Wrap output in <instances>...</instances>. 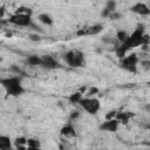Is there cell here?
<instances>
[{"label": "cell", "mask_w": 150, "mask_h": 150, "mask_svg": "<svg viewBox=\"0 0 150 150\" xmlns=\"http://www.w3.org/2000/svg\"><path fill=\"white\" fill-rule=\"evenodd\" d=\"M64 60L70 67L79 68V67H82L84 63V54L79 49H71L66 53Z\"/></svg>", "instance_id": "1"}, {"label": "cell", "mask_w": 150, "mask_h": 150, "mask_svg": "<svg viewBox=\"0 0 150 150\" xmlns=\"http://www.w3.org/2000/svg\"><path fill=\"white\" fill-rule=\"evenodd\" d=\"M79 104H80L88 114H90V115H95V114L100 110V107H101L100 101H98L97 98L90 97V96H88V97H82L81 101L79 102Z\"/></svg>", "instance_id": "2"}, {"label": "cell", "mask_w": 150, "mask_h": 150, "mask_svg": "<svg viewBox=\"0 0 150 150\" xmlns=\"http://www.w3.org/2000/svg\"><path fill=\"white\" fill-rule=\"evenodd\" d=\"M137 62H138V57L136 54H130V55H125L124 57L121 59V67L130 73H136L137 71Z\"/></svg>", "instance_id": "3"}, {"label": "cell", "mask_w": 150, "mask_h": 150, "mask_svg": "<svg viewBox=\"0 0 150 150\" xmlns=\"http://www.w3.org/2000/svg\"><path fill=\"white\" fill-rule=\"evenodd\" d=\"M8 22L12 25H15V26H21V27H32V25H33L30 15L16 14V13H14L13 15H11L8 18Z\"/></svg>", "instance_id": "4"}, {"label": "cell", "mask_w": 150, "mask_h": 150, "mask_svg": "<svg viewBox=\"0 0 150 150\" xmlns=\"http://www.w3.org/2000/svg\"><path fill=\"white\" fill-rule=\"evenodd\" d=\"M118 124L120 122L116 118H111V120H105L101 125H100V130L103 131H109V132H115L118 129Z\"/></svg>", "instance_id": "5"}, {"label": "cell", "mask_w": 150, "mask_h": 150, "mask_svg": "<svg viewBox=\"0 0 150 150\" xmlns=\"http://www.w3.org/2000/svg\"><path fill=\"white\" fill-rule=\"evenodd\" d=\"M41 67L47 68V69H55V68H59L60 64L53 56L43 55V56H41Z\"/></svg>", "instance_id": "6"}, {"label": "cell", "mask_w": 150, "mask_h": 150, "mask_svg": "<svg viewBox=\"0 0 150 150\" xmlns=\"http://www.w3.org/2000/svg\"><path fill=\"white\" fill-rule=\"evenodd\" d=\"M130 9H131V12H134L136 14H139V15H149L150 14V8L143 2L135 4Z\"/></svg>", "instance_id": "7"}, {"label": "cell", "mask_w": 150, "mask_h": 150, "mask_svg": "<svg viewBox=\"0 0 150 150\" xmlns=\"http://www.w3.org/2000/svg\"><path fill=\"white\" fill-rule=\"evenodd\" d=\"M6 91L11 96H19V95L25 93V88L22 87L21 83H16V84H13V86L6 88Z\"/></svg>", "instance_id": "8"}, {"label": "cell", "mask_w": 150, "mask_h": 150, "mask_svg": "<svg viewBox=\"0 0 150 150\" xmlns=\"http://www.w3.org/2000/svg\"><path fill=\"white\" fill-rule=\"evenodd\" d=\"M61 135H62V136H66V137H75V136H76V132H75L74 127H73L70 123H68V124H66L64 127H62V129H61Z\"/></svg>", "instance_id": "9"}, {"label": "cell", "mask_w": 150, "mask_h": 150, "mask_svg": "<svg viewBox=\"0 0 150 150\" xmlns=\"http://www.w3.org/2000/svg\"><path fill=\"white\" fill-rule=\"evenodd\" d=\"M103 29V26L100 25V23H96V25H93L88 28H86V35H96L98 33H101Z\"/></svg>", "instance_id": "10"}, {"label": "cell", "mask_w": 150, "mask_h": 150, "mask_svg": "<svg viewBox=\"0 0 150 150\" xmlns=\"http://www.w3.org/2000/svg\"><path fill=\"white\" fill-rule=\"evenodd\" d=\"M131 116H134V114H131V112H117L116 116H115V118H116L120 123H122V124H128L129 118H130Z\"/></svg>", "instance_id": "11"}, {"label": "cell", "mask_w": 150, "mask_h": 150, "mask_svg": "<svg viewBox=\"0 0 150 150\" xmlns=\"http://www.w3.org/2000/svg\"><path fill=\"white\" fill-rule=\"evenodd\" d=\"M12 148V142L8 136L1 135L0 136V149L1 150H8Z\"/></svg>", "instance_id": "12"}, {"label": "cell", "mask_w": 150, "mask_h": 150, "mask_svg": "<svg viewBox=\"0 0 150 150\" xmlns=\"http://www.w3.org/2000/svg\"><path fill=\"white\" fill-rule=\"evenodd\" d=\"M38 19H39L40 22H42V23H45V25H47V26H52V25H53V19L50 18V15H48V14H46V13L40 14V15L38 16Z\"/></svg>", "instance_id": "13"}, {"label": "cell", "mask_w": 150, "mask_h": 150, "mask_svg": "<svg viewBox=\"0 0 150 150\" xmlns=\"http://www.w3.org/2000/svg\"><path fill=\"white\" fill-rule=\"evenodd\" d=\"M27 63L29 66H41V56L30 55L27 57Z\"/></svg>", "instance_id": "14"}, {"label": "cell", "mask_w": 150, "mask_h": 150, "mask_svg": "<svg viewBox=\"0 0 150 150\" xmlns=\"http://www.w3.org/2000/svg\"><path fill=\"white\" fill-rule=\"evenodd\" d=\"M14 145L16 149H26L27 148V139L25 137H16L14 141Z\"/></svg>", "instance_id": "15"}, {"label": "cell", "mask_w": 150, "mask_h": 150, "mask_svg": "<svg viewBox=\"0 0 150 150\" xmlns=\"http://www.w3.org/2000/svg\"><path fill=\"white\" fill-rule=\"evenodd\" d=\"M81 98H82V93L81 91H77V93L71 94L69 96V102L73 103V104H75V103H79L81 101Z\"/></svg>", "instance_id": "16"}, {"label": "cell", "mask_w": 150, "mask_h": 150, "mask_svg": "<svg viewBox=\"0 0 150 150\" xmlns=\"http://www.w3.org/2000/svg\"><path fill=\"white\" fill-rule=\"evenodd\" d=\"M27 148L28 149H38L40 148V142L34 138H28L27 139Z\"/></svg>", "instance_id": "17"}, {"label": "cell", "mask_w": 150, "mask_h": 150, "mask_svg": "<svg viewBox=\"0 0 150 150\" xmlns=\"http://www.w3.org/2000/svg\"><path fill=\"white\" fill-rule=\"evenodd\" d=\"M15 13H16V14H26V15H30V16H32V13H33V12H32L30 8L21 6V7H19V8L15 11Z\"/></svg>", "instance_id": "18"}, {"label": "cell", "mask_w": 150, "mask_h": 150, "mask_svg": "<svg viewBox=\"0 0 150 150\" xmlns=\"http://www.w3.org/2000/svg\"><path fill=\"white\" fill-rule=\"evenodd\" d=\"M128 38H129V35H128L124 30H120V32H117V40H118L121 43H123L124 41H127Z\"/></svg>", "instance_id": "19"}, {"label": "cell", "mask_w": 150, "mask_h": 150, "mask_svg": "<svg viewBox=\"0 0 150 150\" xmlns=\"http://www.w3.org/2000/svg\"><path fill=\"white\" fill-rule=\"evenodd\" d=\"M105 8H108L110 12H115V9H116V1L115 0H108L107 5H105Z\"/></svg>", "instance_id": "20"}, {"label": "cell", "mask_w": 150, "mask_h": 150, "mask_svg": "<svg viewBox=\"0 0 150 150\" xmlns=\"http://www.w3.org/2000/svg\"><path fill=\"white\" fill-rule=\"evenodd\" d=\"M98 93V89L96 88V87H91L88 91H87V96H93V95H95V94H97Z\"/></svg>", "instance_id": "21"}, {"label": "cell", "mask_w": 150, "mask_h": 150, "mask_svg": "<svg viewBox=\"0 0 150 150\" xmlns=\"http://www.w3.org/2000/svg\"><path fill=\"white\" fill-rule=\"evenodd\" d=\"M141 64H142V67H143V69H145V70H148V69H150V61H149V60H145V61H142V62H141Z\"/></svg>", "instance_id": "22"}, {"label": "cell", "mask_w": 150, "mask_h": 150, "mask_svg": "<svg viewBox=\"0 0 150 150\" xmlns=\"http://www.w3.org/2000/svg\"><path fill=\"white\" fill-rule=\"evenodd\" d=\"M110 13H111V12H110L108 8H104V9L102 11V13H101V16H102V18H109Z\"/></svg>", "instance_id": "23"}, {"label": "cell", "mask_w": 150, "mask_h": 150, "mask_svg": "<svg viewBox=\"0 0 150 150\" xmlns=\"http://www.w3.org/2000/svg\"><path fill=\"white\" fill-rule=\"evenodd\" d=\"M116 111H109L107 115H105V120H111V118H115V116H116Z\"/></svg>", "instance_id": "24"}, {"label": "cell", "mask_w": 150, "mask_h": 150, "mask_svg": "<svg viewBox=\"0 0 150 150\" xmlns=\"http://www.w3.org/2000/svg\"><path fill=\"white\" fill-rule=\"evenodd\" d=\"M109 19H111V20H117V19H120V14L116 13V12H111L110 15H109Z\"/></svg>", "instance_id": "25"}, {"label": "cell", "mask_w": 150, "mask_h": 150, "mask_svg": "<svg viewBox=\"0 0 150 150\" xmlns=\"http://www.w3.org/2000/svg\"><path fill=\"white\" fill-rule=\"evenodd\" d=\"M29 39H30L32 41H40V40H41V38H40L38 34H30V35H29Z\"/></svg>", "instance_id": "26"}, {"label": "cell", "mask_w": 150, "mask_h": 150, "mask_svg": "<svg viewBox=\"0 0 150 150\" xmlns=\"http://www.w3.org/2000/svg\"><path fill=\"white\" fill-rule=\"evenodd\" d=\"M80 116V112L79 111H73L71 114H70V120H75V118H77Z\"/></svg>", "instance_id": "27"}, {"label": "cell", "mask_w": 150, "mask_h": 150, "mask_svg": "<svg viewBox=\"0 0 150 150\" xmlns=\"http://www.w3.org/2000/svg\"><path fill=\"white\" fill-rule=\"evenodd\" d=\"M148 128H149V129H150V125H149V127H148Z\"/></svg>", "instance_id": "28"}]
</instances>
